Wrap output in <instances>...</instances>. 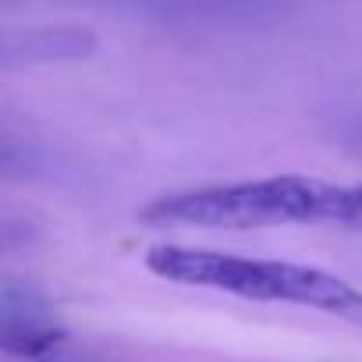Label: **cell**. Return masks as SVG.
Listing matches in <instances>:
<instances>
[{
	"instance_id": "cell-1",
	"label": "cell",
	"mask_w": 362,
	"mask_h": 362,
	"mask_svg": "<svg viewBox=\"0 0 362 362\" xmlns=\"http://www.w3.org/2000/svg\"><path fill=\"white\" fill-rule=\"evenodd\" d=\"M139 221L149 228H210V231H256L284 224H334L362 231V181L330 185L305 174H274L231 185H206L177 196H160Z\"/></svg>"
},
{
	"instance_id": "cell-2",
	"label": "cell",
	"mask_w": 362,
	"mask_h": 362,
	"mask_svg": "<svg viewBox=\"0 0 362 362\" xmlns=\"http://www.w3.org/2000/svg\"><path fill=\"white\" fill-rule=\"evenodd\" d=\"M142 259L149 274L170 284L224 291V295H238L249 302L302 305V309L337 316L351 327H362V288L348 284L337 274L316 270V267L252 259V256L189 249V245H153Z\"/></svg>"
},
{
	"instance_id": "cell-3",
	"label": "cell",
	"mask_w": 362,
	"mask_h": 362,
	"mask_svg": "<svg viewBox=\"0 0 362 362\" xmlns=\"http://www.w3.org/2000/svg\"><path fill=\"white\" fill-rule=\"evenodd\" d=\"M96 50V33L82 25H0V71L75 64Z\"/></svg>"
},
{
	"instance_id": "cell-4",
	"label": "cell",
	"mask_w": 362,
	"mask_h": 362,
	"mask_svg": "<svg viewBox=\"0 0 362 362\" xmlns=\"http://www.w3.org/2000/svg\"><path fill=\"white\" fill-rule=\"evenodd\" d=\"M68 330L25 291H0V351L15 358H50Z\"/></svg>"
},
{
	"instance_id": "cell-5",
	"label": "cell",
	"mask_w": 362,
	"mask_h": 362,
	"mask_svg": "<svg viewBox=\"0 0 362 362\" xmlns=\"http://www.w3.org/2000/svg\"><path fill=\"white\" fill-rule=\"evenodd\" d=\"M15 167H25V149L18 142L0 139V170H15Z\"/></svg>"
},
{
	"instance_id": "cell-6",
	"label": "cell",
	"mask_w": 362,
	"mask_h": 362,
	"mask_svg": "<svg viewBox=\"0 0 362 362\" xmlns=\"http://www.w3.org/2000/svg\"><path fill=\"white\" fill-rule=\"evenodd\" d=\"M22 238H25L22 224H4V221H0V249H8V245H15Z\"/></svg>"
}]
</instances>
